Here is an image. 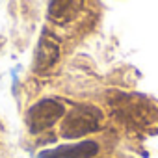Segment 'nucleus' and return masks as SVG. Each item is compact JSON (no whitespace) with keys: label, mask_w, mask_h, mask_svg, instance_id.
Wrapping results in <instances>:
<instances>
[{"label":"nucleus","mask_w":158,"mask_h":158,"mask_svg":"<svg viewBox=\"0 0 158 158\" xmlns=\"http://www.w3.org/2000/svg\"><path fill=\"white\" fill-rule=\"evenodd\" d=\"M101 123V112L93 106H78L71 114H67V119L63 123V138H80L84 134H89L99 128Z\"/></svg>","instance_id":"nucleus-1"},{"label":"nucleus","mask_w":158,"mask_h":158,"mask_svg":"<svg viewBox=\"0 0 158 158\" xmlns=\"http://www.w3.org/2000/svg\"><path fill=\"white\" fill-rule=\"evenodd\" d=\"M65 114V108L56 99H43L37 104H34L26 115V123L32 132H43L50 128L61 115Z\"/></svg>","instance_id":"nucleus-2"},{"label":"nucleus","mask_w":158,"mask_h":158,"mask_svg":"<svg viewBox=\"0 0 158 158\" xmlns=\"http://www.w3.org/2000/svg\"><path fill=\"white\" fill-rule=\"evenodd\" d=\"M99 152L95 141H82L76 145H61L50 151L39 152V158H93Z\"/></svg>","instance_id":"nucleus-3"},{"label":"nucleus","mask_w":158,"mask_h":158,"mask_svg":"<svg viewBox=\"0 0 158 158\" xmlns=\"http://www.w3.org/2000/svg\"><path fill=\"white\" fill-rule=\"evenodd\" d=\"M58 54H60V48L54 41L43 37L39 47H37V56H35V69L37 71H45L48 67H52L58 60Z\"/></svg>","instance_id":"nucleus-4"}]
</instances>
